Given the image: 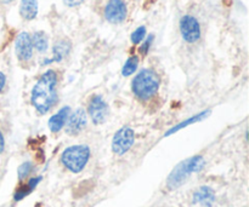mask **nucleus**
Here are the masks:
<instances>
[{
	"mask_svg": "<svg viewBox=\"0 0 249 207\" xmlns=\"http://www.w3.org/2000/svg\"><path fill=\"white\" fill-rule=\"evenodd\" d=\"M57 101V74L46 70L32 89L31 102L40 114H46Z\"/></svg>",
	"mask_w": 249,
	"mask_h": 207,
	"instance_id": "f257e3e1",
	"label": "nucleus"
},
{
	"mask_svg": "<svg viewBox=\"0 0 249 207\" xmlns=\"http://www.w3.org/2000/svg\"><path fill=\"white\" fill-rule=\"evenodd\" d=\"M160 89V77L152 69H142L138 73L131 82L134 95L141 101L152 98Z\"/></svg>",
	"mask_w": 249,
	"mask_h": 207,
	"instance_id": "f03ea898",
	"label": "nucleus"
},
{
	"mask_svg": "<svg viewBox=\"0 0 249 207\" xmlns=\"http://www.w3.org/2000/svg\"><path fill=\"white\" fill-rule=\"evenodd\" d=\"M204 167V159L201 155H196L190 159L184 160L180 162L168 176L167 179V186L170 191L179 188L180 186L185 183L187 178L191 176L192 174L199 172Z\"/></svg>",
	"mask_w": 249,
	"mask_h": 207,
	"instance_id": "7ed1b4c3",
	"label": "nucleus"
},
{
	"mask_svg": "<svg viewBox=\"0 0 249 207\" xmlns=\"http://www.w3.org/2000/svg\"><path fill=\"white\" fill-rule=\"evenodd\" d=\"M90 159V148L85 144L68 147L61 155V162L68 171L79 174L87 166Z\"/></svg>",
	"mask_w": 249,
	"mask_h": 207,
	"instance_id": "20e7f679",
	"label": "nucleus"
},
{
	"mask_svg": "<svg viewBox=\"0 0 249 207\" xmlns=\"http://www.w3.org/2000/svg\"><path fill=\"white\" fill-rule=\"evenodd\" d=\"M135 141V132L129 126H124L116 132L112 140V152L117 155H124L130 150Z\"/></svg>",
	"mask_w": 249,
	"mask_h": 207,
	"instance_id": "39448f33",
	"label": "nucleus"
},
{
	"mask_svg": "<svg viewBox=\"0 0 249 207\" xmlns=\"http://www.w3.org/2000/svg\"><path fill=\"white\" fill-rule=\"evenodd\" d=\"M180 33L186 43L194 44L201 39V26L196 17L186 15L180 19Z\"/></svg>",
	"mask_w": 249,
	"mask_h": 207,
	"instance_id": "423d86ee",
	"label": "nucleus"
},
{
	"mask_svg": "<svg viewBox=\"0 0 249 207\" xmlns=\"http://www.w3.org/2000/svg\"><path fill=\"white\" fill-rule=\"evenodd\" d=\"M88 114L95 125H100L106 121L108 116V106L101 96H94L88 106Z\"/></svg>",
	"mask_w": 249,
	"mask_h": 207,
	"instance_id": "0eeeda50",
	"label": "nucleus"
},
{
	"mask_svg": "<svg viewBox=\"0 0 249 207\" xmlns=\"http://www.w3.org/2000/svg\"><path fill=\"white\" fill-rule=\"evenodd\" d=\"M128 9L124 0H108L105 6V17L108 22L114 24L125 21Z\"/></svg>",
	"mask_w": 249,
	"mask_h": 207,
	"instance_id": "6e6552de",
	"label": "nucleus"
},
{
	"mask_svg": "<svg viewBox=\"0 0 249 207\" xmlns=\"http://www.w3.org/2000/svg\"><path fill=\"white\" fill-rule=\"evenodd\" d=\"M15 52H16L17 58L22 62H27L33 56L32 38L27 32H22L17 35L16 41H15Z\"/></svg>",
	"mask_w": 249,
	"mask_h": 207,
	"instance_id": "1a4fd4ad",
	"label": "nucleus"
},
{
	"mask_svg": "<svg viewBox=\"0 0 249 207\" xmlns=\"http://www.w3.org/2000/svg\"><path fill=\"white\" fill-rule=\"evenodd\" d=\"M88 123V116L84 109H77L70 114L66 123V132L71 136H77L85 128Z\"/></svg>",
	"mask_w": 249,
	"mask_h": 207,
	"instance_id": "9d476101",
	"label": "nucleus"
},
{
	"mask_svg": "<svg viewBox=\"0 0 249 207\" xmlns=\"http://www.w3.org/2000/svg\"><path fill=\"white\" fill-rule=\"evenodd\" d=\"M71 108L68 106L63 107L56 114H53V116L49 120V128H50L51 132L56 133L60 132L63 127H65L66 123H67V119L70 116Z\"/></svg>",
	"mask_w": 249,
	"mask_h": 207,
	"instance_id": "9b49d317",
	"label": "nucleus"
},
{
	"mask_svg": "<svg viewBox=\"0 0 249 207\" xmlns=\"http://www.w3.org/2000/svg\"><path fill=\"white\" fill-rule=\"evenodd\" d=\"M215 201V193L211 187L203 186L197 189L194 194V204L203 207H212Z\"/></svg>",
	"mask_w": 249,
	"mask_h": 207,
	"instance_id": "f8f14e48",
	"label": "nucleus"
},
{
	"mask_svg": "<svg viewBox=\"0 0 249 207\" xmlns=\"http://www.w3.org/2000/svg\"><path fill=\"white\" fill-rule=\"evenodd\" d=\"M71 51V43L68 40H60L53 45V58L44 61V64H49L53 62H61L65 60Z\"/></svg>",
	"mask_w": 249,
	"mask_h": 207,
	"instance_id": "ddd939ff",
	"label": "nucleus"
},
{
	"mask_svg": "<svg viewBox=\"0 0 249 207\" xmlns=\"http://www.w3.org/2000/svg\"><path fill=\"white\" fill-rule=\"evenodd\" d=\"M19 14L26 21H32L38 15V1L36 0H21Z\"/></svg>",
	"mask_w": 249,
	"mask_h": 207,
	"instance_id": "4468645a",
	"label": "nucleus"
},
{
	"mask_svg": "<svg viewBox=\"0 0 249 207\" xmlns=\"http://www.w3.org/2000/svg\"><path fill=\"white\" fill-rule=\"evenodd\" d=\"M40 181H41V177H33V178H31L28 182H27V184H23L22 187H19V188L15 191V195H14L15 201H19L23 198H26L29 193H32V191L36 189V187L38 186Z\"/></svg>",
	"mask_w": 249,
	"mask_h": 207,
	"instance_id": "2eb2a0df",
	"label": "nucleus"
},
{
	"mask_svg": "<svg viewBox=\"0 0 249 207\" xmlns=\"http://www.w3.org/2000/svg\"><path fill=\"white\" fill-rule=\"evenodd\" d=\"M32 38V44H33V48H36L38 52H45L49 48V39L45 32H36Z\"/></svg>",
	"mask_w": 249,
	"mask_h": 207,
	"instance_id": "dca6fc26",
	"label": "nucleus"
},
{
	"mask_svg": "<svg viewBox=\"0 0 249 207\" xmlns=\"http://www.w3.org/2000/svg\"><path fill=\"white\" fill-rule=\"evenodd\" d=\"M208 114H209V111H202V113L197 114V115H195V116H191V118H190V119H187V120H185L184 123H180V124H178L177 126H174V127H173V128H170V130L168 131L167 133H165V136H170V135H172V133H175V132H178V131H179V130H181V128H185V127H187V126H189V125H192V124L197 123V121L202 120V119H204V118H206V116L208 115Z\"/></svg>",
	"mask_w": 249,
	"mask_h": 207,
	"instance_id": "f3484780",
	"label": "nucleus"
},
{
	"mask_svg": "<svg viewBox=\"0 0 249 207\" xmlns=\"http://www.w3.org/2000/svg\"><path fill=\"white\" fill-rule=\"evenodd\" d=\"M138 65H139V57L138 56H131V57H129L128 60H126L125 64H124L123 68H122V74H123L124 77H130V75H133L134 73L136 72Z\"/></svg>",
	"mask_w": 249,
	"mask_h": 207,
	"instance_id": "a211bd4d",
	"label": "nucleus"
},
{
	"mask_svg": "<svg viewBox=\"0 0 249 207\" xmlns=\"http://www.w3.org/2000/svg\"><path fill=\"white\" fill-rule=\"evenodd\" d=\"M146 38V27L140 26L139 28H136L135 31L131 33L130 40L133 44H140L141 41H143V39Z\"/></svg>",
	"mask_w": 249,
	"mask_h": 207,
	"instance_id": "6ab92c4d",
	"label": "nucleus"
},
{
	"mask_svg": "<svg viewBox=\"0 0 249 207\" xmlns=\"http://www.w3.org/2000/svg\"><path fill=\"white\" fill-rule=\"evenodd\" d=\"M33 169H34V166L32 162H29V161L23 162V164L18 167V171H17L19 181H22V179H26L27 177H28L32 172H33Z\"/></svg>",
	"mask_w": 249,
	"mask_h": 207,
	"instance_id": "aec40b11",
	"label": "nucleus"
},
{
	"mask_svg": "<svg viewBox=\"0 0 249 207\" xmlns=\"http://www.w3.org/2000/svg\"><path fill=\"white\" fill-rule=\"evenodd\" d=\"M153 38H155V36L152 35V34H151V35H148L147 38L146 39H143V41H142V45L140 46V48H139V51H140V53L141 55H147L148 53V51H150V48H151V45H152V41H153Z\"/></svg>",
	"mask_w": 249,
	"mask_h": 207,
	"instance_id": "412c9836",
	"label": "nucleus"
},
{
	"mask_svg": "<svg viewBox=\"0 0 249 207\" xmlns=\"http://www.w3.org/2000/svg\"><path fill=\"white\" fill-rule=\"evenodd\" d=\"M84 0H63L65 5H67L68 7H75V6H79L80 4H83Z\"/></svg>",
	"mask_w": 249,
	"mask_h": 207,
	"instance_id": "4be33fe9",
	"label": "nucleus"
},
{
	"mask_svg": "<svg viewBox=\"0 0 249 207\" xmlns=\"http://www.w3.org/2000/svg\"><path fill=\"white\" fill-rule=\"evenodd\" d=\"M5 84H6V77H5L4 73L0 72V94H1L2 90H4Z\"/></svg>",
	"mask_w": 249,
	"mask_h": 207,
	"instance_id": "5701e85b",
	"label": "nucleus"
},
{
	"mask_svg": "<svg viewBox=\"0 0 249 207\" xmlns=\"http://www.w3.org/2000/svg\"><path fill=\"white\" fill-rule=\"evenodd\" d=\"M4 149H5V138H4V135H2V132H0V154L4 152Z\"/></svg>",
	"mask_w": 249,
	"mask_h": 207,
	"instance_id": "b1692460",
	"label": "nucleus"
},
{
	"mask_svg": "<svg viewBox=\"0 0 249 207\" xmlns=\"http://www.w3.org/2000/svg\"><path fill=\"white\" fill-rule=\"evenodd\" d=\"M2 2H4V4H9V2H11L12 0H1Z\"/></svg>",
	"mask_w": 249,
	"mask_h": 207,
	"instance_id": "393cba45",
	"label": "nucleus"
}]
</instances>
